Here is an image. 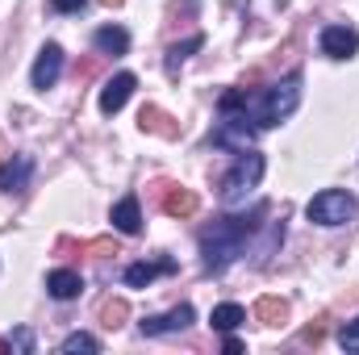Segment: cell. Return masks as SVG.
<instances>
[{
	"label": "cell",
	"mask_w": 359,
	"mask_h": 355,
	"mask_svg": "<svg viewBox=\"0 0 359 355\" xmlns=\"http://www.w3.org/2000/svg\"><path fill=\"white\" fill-rule=\"evenodd\" d=\"M192 326V305H176L172 314H159V318H147L142 322V335H176Z\"/></svg>",
	"instance_id": "cell-9"
},
{
	"label": "cell",
	"mask_w": 359,
	"mask_h": 355,
	"mask_svg": "<svg viewBox=\"0 0 359 355\" xmlns=\"http://www.w3.org/2000/svg\"><path fill=\"white\" fill-rule=\"evenodd\" d=\"M138 126L151 130V134H163V138H176L180 134V126H172V117H168L163 109H155V105H147V109L138 113Z\"/></svg>",
	"instance_id": "cell-15"
},
{
	"label": "cell",
	"mask_w": 359,
	"mask_h": 355,
	"mask_svg": "<svg viewBox=\"0 0 359 355\" xmlns=\"http://www.w3.org/2000/svg\"><path fill=\"white\" fill-rule=\"evenodd\" d=\"M213 142H217V147H230V151H247V147L255 142V130L247 126V113H226V121H222V130L213 134Z\"/></svg>",
	"instance_id": "cell-5"
},
{
	"label": "cell",
	"mask_w": 359,
	"mask_h": 355,
	"mask_svg": "<svg viewBox=\"0 0 359 355\" xmlns=\"http://www.w3.org/2000/svg\"><path fill=\"white\" fill-rule=\"evenodd\" d=\"M201 42H205V38H201V34H192V38H184V42H176V46L168 51V72H172V76H176L180 63H184V59H188V55H192Z\"/></svg>",
	"instance_id": "cell-20"
},
{
	"label": "cell",
	"mask_w": 359,
	"mask_h": 355,
	"mask_svg": "<svg viewBox=\"0 0 359 355\" xmlns=\"http://www.w3.org/2000/svg\"><path fill=\"white\" fill-rule=\"evenodd\" d=\"M88 251H92V255H109V251L117 255V243H109V239H100V243H92Z\"/></svg>",
	"instance_id": "cell-24"
},
{
	"label": "cell",
	"mask_w": 359,
	"mask_h": 355,
	"mask_svg": "<svg viewBox=\"0 0 359 355\" xmlns=\"http://www.w3.org/2000/svg\"><path fill=\"white\" fill-rule=\"evenodd\" d=\"M163 188V213L168 217H192L196 213V192L192 188H180V184H159Z\"/></svg>",
	"instance_id": "cell-10"
},
{
	"label": "cell",
	"mask_w": 359,
	"mask_h": 355,
	"mask_svg": "<svg viewBox=\"0 0 359 355\" xmlns=\"http://www.w3.org/2000/svg\"><path fill=\"white\" fill-rule=\"evenodd\" d=\"M134 84H138V80H134L130 72H117V76L100 88V113H104V117L121 113V109H126V100H130V92H134Z\"/></svg>",
	"instance_id": "cell-7"
},
{
	"label": "cell",
	"mask_w": 359,
	"mask_h": 355,
	"mask_svg": "<svg viewBox=\"0 0 359 355\" xmlns=\"http://www.w3.org/2000/svg\"><path fill=\"white\" fill-rule=\"evenodd\" d=\"M100 4H104V8H117V4H126V0H100Z\"/></svg>",
	"instance_id": "cell-26"
},
{
	"label": "cell",
	"mask_w": 359,
	"mask_h": 355,
	"mask_svg": "<svg viewBox=\"0 0 359 355\" xmlns=\"http://www.w3.org/2000/svg\"><path fill=\"white\" fill-rule=\"evenodd\" d=\"M264 213H268V209L259 205L251 217H222V222H213V226L201 234V255H205V267H209V272H226V267L243 255V247H247V239L255 234V226H259V217H264Z\"/></svg>",
	"instance_id": "cell-1"
},
{
	"label": "cell",
	"mask_w": 359,
	"mask_h": 355,
	"mask_svg": "<svg viewBox=\"0 0 359 355\" xmlns=\"http://www.w3.org/2000/svg\"><path fill=\"white\" fill-rule=\"evenodd\" d=\"M92 46H96L100 55H126V51H130V34H126L121 25H100V29L92 34Z\"/></svg>",
	"instance_id": "cell-11"
},
{
	"label": "cell",
	"mask_w": 359,
	"mask_h": 355,
	"mask_svg": "<svg viewBox=\"0 0 359 355\" xmlns=\"http://www.w3.org/2000/svg\"><path fill=\"white\" fill-rule=\"evenodd\" d=\"M113 226L121 234H138L142 230V209H138V196H121L113 205Z\"/></svg>",
	"instance_id": "cell-12"
},
{
	"label": "cell",
	"mask_w": 359,
	"mask_h": 355,
	"mask_svg": "<svg viewBox=\"0 0 359 355\" xmlns=\"http://www.w3.org/2000/svg\"><path fill=\"white\" fill-rule=\"evenodd\" d=\"M46 288H50V297H55V301H72V297H80L84 280H80V272L59 267V272H50V276H46Z\"/></svg>",
	"instance_id": "cell-13"
},
{
	"label": "cell",
	"mask_w": 359,
	"mask_h": 355,
	"mask_svg": "<svg viewBox=\"0 0 359 355\" xmlns=\"http://www.w3.org/2000/svg\"><path fill=\"white\" fill-rule=\"evenodd\" d=\"M59 351H63V355H76V351L92 355V351H100V343H96L92 335H67V339L59 343Z\"/></svg>",
	"instance_id": "cell-21"
},
{
	"label": "cell",
	"mask_w": 359,
	"mask_h": 355,
	"mask_svg": "<svg viewBox=\"0 0 359 355\" xmlns=\"http://www.w3.org/2000/svg\"><path fill=\"white\" fill-rule=\"evenodd\" d=\"M339 343H343V351H359V318H351V322L339 330Z\"/></svg>",
	"instance_id": "cell-22"
},
{
	"label": "cell",
	"mask_w": 359,
	"mask_h": 355,
	"mask_svg": "<svg viewBox=\"0 0 359 355\" xmlns=\"http://www.w3.org/2000/svg\"><path fill=\"white\" fill-rule=\"evenodd\" d=\"M255 318H259L264 326H284V322H288V301H280V297H259V301H255Z\"/></svg>",
	"instance_id": "cell-17"
},
{
	"label": "cell",
	"mask_w": 359,
	"mask_h": 355,
	"mask_svg": "<svg viewBox=\"0 0 359 355\" xmlns=\"http://www.w3.org/2000/svg\"><path fill=\"white\" fill-rule=\"evenodd\" d=\"M0 351H8V347H4V339H0Z\"/></svg>",
	"instance_id": "cell-28"
},
{
	"label": "cell",
	"mask_w": 359,
	"mask_h": 355,
	"mask_svg": "<svg viewBox=\"0 0 359 355\" xmlns=\"http://www.w3.org/2000/svg\"><path fill=\"white\" fill-rule=\"evenodd\" d=\"M126 318H130V305H126L121 297H109V301L100 305V322H104L109 330H117V326H121Z\"/></svg>",
	"instance_id": "cell-19"
},
{
	"label": "cell",
	"mask_w": 359,
	"mask_h": 355,
	"mask_svg": "<svg viewBox=\"0 0 359 355\" xmlns=\"http://www.w3.org/2000/svg\"><path fill=\"white\" fill-rule=\"evenodd\" d=\"M297 100H301V76L292 72V76H284L276 88H268V96L255 105V121H259V126H280V121H288L292 109H297Z\"/></svg>",
	"instance_id": "cell-3"
},
{
	"label": "cell",
	"mask_w": 359,
	"mask_h": 355,
	"mask_svg": "<svg viewBox=\"0 0 359 355\" xmlns=\"http://www.w3.org/2000/svg\"><path fill=\"white\" fill-rule=\"evenodd\" d=\"M172 267H176L172 260H159V264H130L126 267V284H130V288H147L159 272H172Z\"/></svg>",
	"instance_id": "cell-16"
},
{
	"label": "cell",
	"mask_w": 359,
	"mask_h": 355,
	"mask_svg": "<svg viewBox=\"0 0 359 355\" xmlns=\"http://www.w3.org/2000/svg\"><path fill=\"white\" fill-rule=\"evenodd\" d=\"M264 176V155H255V151H243L238 155V163L222 176V205H243L251 192H255V184Z\"/></svg>",
	"instance_id": "cell-2"
},
{
	"label": "cell",
	"mask_w": 359,
	"mask_h": 355,
	"mask_svg": "<svg viewBox=\"0 0 359 355\" xmlns=\"http://www.w3.org/2000/svg\"><path fill=\"white\" fill-rule=\"evenodd\" d=\"M29 172H34V163H29L25 155H17L13 163H0V188H4V192H17V188H25Z\"/></svg>",
	"instance_id": "cell-14"
},
{
	"label": "cell",
	"mask_w": 359,
	"mask_h": 355,
	"mask_svg": "<svg viewBox=\"0 0 359 355\" xmlns=\"http://www.w3.org/2000/svg\"><path fill=\"white\" fill-rule=\"evenodd\" d=\"M4 159H8V151H4V138H0V163H4Z\"/></svg>",
	"instance_id": "cell-27"
},
{
	"label": "cell",
	"mask_w": 359,
	"mask_h": 355,
	"mask_svg": "<svg viewBox=\"0 0 359 355\" xmlns=\"http://www.w3.org/2000/svg\"><path fill=\"white\" fill-rule=\"evenodd\" d=\"M13 343H17L21 351H29V347H34V339H29V330H17V339H13Z\"/></svg>",
	"instance_id": "cell-25"
},
{
	"label": "cell",
	"mask_w": 359,
	"mask_h": 355,
	"mask_svg": "<svg viewBox=\"0 0 359 355\" xmlns=\"http://www.w3.org/2000/svg\"><path fill=\"white\" fill-rule=\"evenodd\" d=\"M59 72H63V51L55 46V42H46L42 51H38V59H34V88L38 92H46V88H55V80H59Z\"/></svg>",
	"instance_id": "cell-6"
},
{
	"label": "cell",
	"mask_w": 359,
	"mask_h": 355,
	"mask_svg": "<svg viewBox=\"0 0 359 355\" xmlns=\"http://www.w3.org/2000/svg\"><path fill=\"white\" fill-rule=\"evenodd\" d=\"M84 4H88V0H50V8H55V13H80Z\"/></svg>",
	"instance_id": "cell-23"
},
{
	"label": "cell",
	"mask_w": 359,
	"mask_h": 355,
	"mask_svg": "<svg viewBox=\"0 0 359 355\" xmlns=\"http://www.w3.org/2000/svg\"><path fill=\"white\" fill-rule=\"evenodd\" d=\"M209 322H213V330H226V335H230V330H238V326L247 322V309H243V305H234V301H226V305H217V309H213V318H209Z\"/></svg>",
	"instance_id": "cell-18"
},
{
	"label": "cell",
	"mask_w": 359,
	"mask_h": 355,
	"mask_svg": "<svg viewBox=\"0 0 359 355\" xmlns=\"http://www.w3.org/2000/svg\"><path fill=\"white\" fill-rule=\"evenodd\" d=\"M355 51H359L355 29H347V25H326V29H322V55H330V59H351Z\"/></svg>",
	"instance_id": "cell-8"
},
{
	"label": "cell",
	"mask_w": 359,
	"mask_h": 355,
	"mask_svg": "<svg viewBox=\"0 0 359 355\" xmlns=\"http://www.w3.org/2000/svg\"><path fill=\"white\" fill-rule=\"evenodd\" d=\"M305 213H309L313 226H347L359 213V201L351 192H343V188H326V192H318V196L309 201Z\"/></svg>",
	"instance_id": "cell-4"
}]
</instances>
